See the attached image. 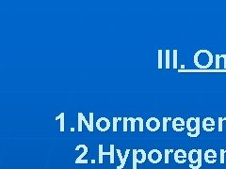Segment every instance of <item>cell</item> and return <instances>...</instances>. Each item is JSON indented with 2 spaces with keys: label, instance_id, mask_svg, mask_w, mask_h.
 <instances>
[{
  "label": "cell",
  "instance_id": "6da1fadb",
  "mask_svg": "<svg viewBox=\"0 0 226 169\" xmlns=\"http://www.w3.org/2000/svg\"><path fill=\"white\" fill-rule=\"evenodd\" d=\"M204 61V69H208L213 63V55L211 52L208 50H200L194 55V63L199 68Z\"/></svg>",
  "mask_w": 226,
  "mask_h": 169
},
{
  "label": "cell",
  "instance_id": "7a4b0ae2",
  "mask_svg": "<svg viewBox=\"0 0 226 169\" xmlns=\"http://www.w3.org/2000/svg\"><path fill=\"white\" fill-rule=\"evenodd\" d=\"M188 160L192 163H197L196 166H189L190 168L198 169L202 166V150H191L188 152Z\"/></svg>",
  "mask_w": 226,
  "mask_h": 169
},
{
  "label": "cell",
  "instance_id": "3957f363",
  "mask_svg": "<svg viewBox=\"0 0 226 169\" xmlns=\"http://www.w3.org/2000/svg\"><path fill=\"white\" fill-rule=\"evenodd\" d=\"M104 155H109L110 156V163H114V145H110V151L109 152H104L103 151V145H99V163H103V156Z\"/></svg>",
  "mask_w": 226,
  "mask_h": 169
},
{
  "label": "cell",
  "instance_id": "277c9868",
  "mask_svg": "<svg viewBox=\"0 0 226 169\" xmlns=\"http://www.w3.org/2000/svg\"><path fill=\"white\" fill-rule=\"evenodd\" d=\"M146 128L150 132H157L160 128V122L156 118H150L146 121Z\"/></svg>",
  "mask_w": 226,
  "mask_h": 169
},
{
  "label": "cell",
  "instance_id": "5b68a950",
  "mask_svg": "<svg viewBox=\"0 0 226 169\" xmlns=\"http://www.w3.org/2000/svg\"><path fill=\"white\" fill-rule=\"evenodd\" d=\"M215 120L212 118H205L203 120V123H202V127H203L204 131L207 132H211L215 130Z\"/></svg>",
  "mask_w": 226,
  "mask_h": 169
},
{
  "label": "cell",
  "instance_id": "8992f818",
  "mask_svg": "<svg viewBox=\"0 0 226 169\" xmlns=\"http://www.w3.org/2000/svg\"><path fill=\"white\" fill-rule=\"evenodd\" d=\"M185 126H186V122L182 118H173L172 124V127L173 129V131H175L177 132H183L185 130Z\"/></svg>",
  "mask_w": 226,
  "mask_h": 169
},
{
  "label": "cell",
  "instance_id": "52a82bcc",
  "mask_svg": "<svg viewBox=\"0 0 226 169\" xmlns=\"http://www.w3.org/2000/svg\"><path fill=\"white\" fill-rule=\"evenodd\" d=\"M96 128L98 129V131H100L102 132H106L110 128V122L108 118H101L97 120L96 122Z\"/></svg>",
  "mask_w": 226,
  "mask_h": 169
},
{
  "label": "cell",
  "instance_id": "ba28073f",
  "mask_svg": "<svg viewBox=\"0 0 226 169\" xmlns=\"http://www.w3.org/2000/svg\"><path fill=\"white\" fill-rule=\"evenodd\" d=\"M147 157H148V159H149V161H150L151 163H159L160 161H161L162 154H161V152L159 150H156V148H154V150H152L149 152V154H148Z\"/></svg>",
  "mask_w": 226,
  "mask_h": 169
},
{
  "label": "cell",
  "instance_id": "9c48e42d",
  "mask_svg": "<svg viewBox=\"0 0 226 169\" xmlns=\"http://www.w3.org/2000/svg\"><path fill=\"white\" fill-rule=\"evenodd\" d=\"M187 153L184 150H177L174 152V160L178 163H184L187 161Z\"/></svg>",
  "mask_w": 226,
  "mask_h": 169
},
{
  "label": "cell",
  "instance_id": "30bf717a",
  "mask_svg": "<svg viewBox=\"0 0 226 169\" xmlns=\"http://www.w3.org/2000/svg\"><path fill=\"white\" fill-rule=\"evenodd\" d=\"M204 160L208 163H214L217 160V153L214 150H207L204 153Z\"/></svg>",
  "mask_w": 226,
  "mask_h": 169
},
{
  "label": "cell",
  "instance_id": "8fae6325",
  "mask_svg": "<svg viewBox=\"0 0 226 169\" xmlns=\"http://www.w3.org/2000/svg\"><path fill=\"white\" fill-rule=\"evenodd\" d=\"M78 118H80L82 121L85 123V125L87 126V129H88V131H89V132H93V126H92L88 121H87L86 118H85V116H84V115H83L81 112H79V113H78Z\"/></svg>",
  "mask_w": 226,
  "mask_h": 169
},
{
  "label": "cell",
  "instance_id": "7c38bea8",
  "mask_svg": "<svg viewBox=\"0 0 226 169\" xmlns=\"http://www.w3.org/2000/svg\"><path fill=\"white\" fill-rule=\"evenodd\" d=\"M77 148H84V151H83V153L78 157V158L75 160V163H81V160H82V158L84 157L87 153H88V148H87V146H85V145H78L77 146Z\"/></svg>",
  "mask_w": 226,
  "mask_h": 169
},
{
  "label": "cell",
  "instance_id": "4fadbf2b",
  "mask_svg": "<svg viewBox=\"0 0 226 169\" xmlns=\"http://www.w3.org/2000/svg\"><path fill=\"white\" fill-rule=\"evenodd\" d=\"M64 116L65 114L64 113H61L60 115L58 116L56 118V120H60V126H59V128H60V132H64Z\"/></svg>",
  "mask_w": 226,
  "mask_h": 169
},
{
  "label": "cell",
  "instance_id": "5bb4252c",
  "mask_svg": "<svg viewBox=\"0 0 226 169\" xmlns=\"http://www.w3.org/2000/svg\"><path fill=\"white\" fill-rule=\"evenodd\" d=\"M129 150H126V151H125V155H124V157L122 158V160H121V166H117V169H122L124 167V166H125V163H126V159L128 158V155H129Z\"/></svg>",
  "mask_w": 226,
  "mask_h": 169
},
{
  "label": "cell",
  "instance_id": "9a60e30c",
  "mask_svg": "<svg viewBox=\"0 0 226 169\" xmlns=\"http://www.w3.org/2000/svg\"><path fill=\"white\" fill-rule=\"evenodd\" d=\"M138 150H133V169L137 168V163H138Z\"/></svg>",
  "mask_w": 226,
  "mask_h": 169
},
{
  "label": "cell",
  "instance_id": "2e32d148",
  "mask_svg": "<svg viewBox=\"0 0 226 169\" xmlns=\"http://www.w3.org/2000/svg\"><path fill=\"white\" fill-rule=\"evenodd\" d=\"M170 120H172V118H163V132H167V123L168 121H170Z\"/></svg>",
  "mask_w": 226,
  "mask_h": 169
},
{
  "label": "cell",
  "instance_id": "e0dca14e",
  "mask_svg": "<svg viewBox=\"0 0 226 169\" xmlns=\"http://www.w3.org/2000/svg\"><path fill=\"white\" fill-rule=\"evenodd\" d=\"M158 69H162V50H158Z\"/></svg>",
  "mask_w": 226,
  "mask_h": 169
},
{
  "label": "cell",
  "instance_id": "ac0fdd59",
  "mask_svg": "<svg viewBox=\"0 0 226 169\" xmlns=\"http://www.w3.org/2000/svg\"><path fill=\"white\" fill-rule=\"evenodd\" d=\"M166 69H170V50H166Z\"/></svg>",
  "mask_w": 226,
  "mask_h": 169
},
{
  "label": "cell",
  "instance_id": "d6986e66",
  "mask_svg": "<svg viewBox=\"0 0 226 169\" xmlns=\"http://www.w3.org/2000/svg\"><path fill=\"white\" fill-rule=\"evenodd\" d=\"M173 69L177 68V50H173Z\"/></svg>",
  "mask_w": 226,
  "mask_h": 169
},
{
  "label": "cell",
  "instance_id": "ffe728a7",
  "mask_svg": "<svg viewBox=\"0 0 226 169\" xmlns=\"http://www.w3.org/2000/svg\"><path fill=\"white\" fill-rule=\"evenodd\" d=\"M122 118H113V132H117V123L121 121Z\"/></svg>",
  "mask_w": 226,
  "mask_h": 169
},
{
  "label": "cell",
  "instance_id": "44dd1931",
  "mask_svg": "<svg viewBox=\"0 0 226 169\" xmlns=\"http://www.w3.org/2000/svg\"><path fill=\"white\" fill-rule=\"evenodd\" d=\"M173 150H165V163H169V154L170 153H172Z\"/></svg>",
  "mask_w": 226,
  "mask_h": 169
},
{
  "label": "cell",
  "instance_id": "7402d4cb",
  "mask_svg": "<svg viewBox=\"0 0 226 169\" xmlns=\"http://www.w3.org/2000/svg\"><path fill=\"white\" fill-rule=\"evenodd\" d=\"M128 121L131 122V132H135V123H136V121H137V118H128Z\"/></svg>",
  "mask_w": 226,
  "mask_h": 169
},
{
  "label": "cell",
  "instance_id": "603a6c76",
  "mask_svg": "<svg viewBox=\"0 0 226 169\" xmlns=\"http://www.w3.org/2000/svg\"><path fill=\"white\" fill-rule=\"evenodd\" d=\"M138 152H140V153H141V159H140V163H144V161L146 160V153H145V151H144L143 150H138Z\"/></svg>",
  "mask_w": 226,
  "mask_h": 169
},
{
  "label": "cell",
  "instance_id": "cb8c5ba5",
  "mask_svg": "<svg viewBox=\"0 0 226 169\" xmlns=\"http://www.w3.org/2000/svg\"><path fill=\"white\" fill-rule=\"evenodd\" d=\"M137 120H138V122H140V132H143V118H137Z\"/></svg>",
  "mask_w": 226,
  "mask_h": 169
},
{
  "label": "cell",
  "instance_id": "d4e9b609",
  "mask_svg": "<svg viewBox=\"0 0 226 169\" xmlns=\"http://www.w3.org/2000/svg\"><path fill=\"white\" fill-rule=\"evenodd\" d=\"M124 121V132H127V122H128V118H122Z\"/></svg>",
  "mask_w": 226,
  "mask_h": 169
},
{
  "label": "cell",
  "instance_id": "484cf974",
  "mask_svg": "<svg viewBox=\"0 0 226 169\" xmlns=\"http://www.w3.org/2000/svg\"><path fill=\"white\" fill-rule=\"evenodd\" d=\"M216 69H220V55H216Z\"/></svg>",
  "mask_w": 226,
  "mask_h": 169
},
{
  "label": "cell",
  "instance_id": "4316f807",
  "mask_svg": "<svg viewBox=\"0 0 226 169\" xmlns=\"http://www.w3.org/2000/svg\"><path fill=\"white\" fill-rule=\"evenodd\" d=\"M223 118H219V132H223Z\"/></svg>",
  "mask_w": 226,
  "mask_h": 169
},
{
  "label": "cell",
  "instance_id": "83f0119b",
  "mask_svg": "<svg viewBox=\"0 0 226 169\" xmlns=\"http://www.w3.org/2000/svg\"><path fill=\"white\" fill-rule=\"evenodd\" d=\"M224 150H220V163H224Z\"/></svg>",
  "mask_w": 226,
  "mask_h": 169
},
{
  "label": "cell",
  "instance_id": "f1b7e54d",
  "mask_svg": "<svg viewBox=\"0 0 226 169\" xmlns=\"http://www.w3.org/2000/svg\"><path fill=\"white\" fill-rule=\"evenodd\" d=\"M220 57L223 58V61H224V69H226V55H220Z\"/></svg>",
  "mask_w": 226,
  "mask_h": 169
},
{
  "label": "cell",
  "instance_id": "f546056e",
  "mask_svg": "<svg viewBox=\"0 0 226 169\" xmlns=\"http://www.w3.org/2000/svg\"><path fill=\"white\" fill-rule=\"evenodd\" d=\"M223 120H224V121L226 122V118H223Z\"/></svg>",
  "mask_w": 226,
  "mask_h": 169
}]
</instances>
